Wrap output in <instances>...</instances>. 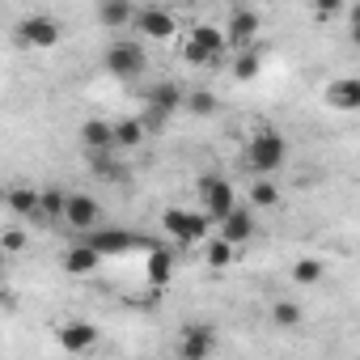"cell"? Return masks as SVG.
Returning a JSON list of instances; mask_svg holds the SVG:
<instances>
[{
    "instance_id": "1",
    "label": "cell",
    "mask_w": 360,
    "mask_h": 360,
    "mask_svg": "<svg viewBox=\"0 0 360 360\" xmlns=\"http://www.w3.org/2000/svg\"><path fill=\"white\" fill-rule=\"evenodd\" d=\"M284 161H288V140H284V131H280V127H259V131L250 136V144H246V165H250V174H255V178H271L276 169H284Z\"/></svg>"
},
{
    "instance_id": "2",
    "label": "cell",
    "mask_w": 360,
    "mask_h": 360,
    "mask_svg": "<svg viewBox=\"0 0 360 360\" xmlns=\"http://www.w3.org/2000/svg\"><path fill=\"white\" fill-rule=\"evenodd\" d=\"M208 217L204 212H191V208H165L161 212V229L178 242V246H200L208 242Z\"/></svg>"
},
{
    "instance_id": "3",
    "label": "cell",
    "mask_w": 360,
    "mask_h": 360,
    "mask_svg": "<svg viewBox=\"0 0 360 360\" xmlns=\"http://www.w3.org/2000/svg\"><path fill=\"white\" fill-rule=\"evenodd\" d=\"M102 68H106L110 77H119V81H131V77H140V72L148 68V51H144L136 39H115V43L106 47V56H102Z\"/></svg>"
},
{
    "instance_id": "4",
    "label": "cell",
    "mask_w": 360,
    "mask_h": 360,
    "mask_svg": "<svg viewBox=\"0 0 360 360\" xmlns=\"http://www.w3.org/2000/svg\"><path fill=\"white\" fill-rule=\"evenodd\" d=\"M200 204H204V217L208 221H225L229 212L242 208L233 183H229V178H221V174H204L200 178Z\"/></svg>"
},
{
    "instance_id": "5",
    "label": "cell",
    "mask_w": 360,
    "mask_h": 360,
    "mask_svg": "<svg viewBox=\"0 0 360 360\" xmlns=\"http://www.w3.org/2000/svg\"><path fill=\"white\" fill-rule=\"evenodd\" d=\"M225 47H229L225 30L200 22V26L187 34V43H183V60H187V64H217V60L225 56Z\"/></svg>"
},
{
    "instance_id": "6",
    "label": "cell",
    "mask_w": 360,
    "mask_h": 360,
    "mask_svg": "<svg viewBox=\"0 0 360 360\" xmlns=\"http://www.w3.org/2000/svg\"><path fill=\"white\" fill-rule=\"evenodd\" d=\"M217 352V330L208 322H187L178 330V360H208Z\"/></svg>"
},
{
    "instance_id": "7",
    "label": "cell",
    "mask_w": 360,
    "mask_h": 360,
    "mask_svg": "<svg viewBox=\"0 0 360 360\" xmlns=\"http://www.w3.org/2000/svg\"><path fill=\"white\" fill-rule=\"evenodd\" d=\"M13 34H18L22 47H56V43H60V22L47 18V13H30V18L18 22Z\"/></svg>"
},
{
    "instance_id": "8",
    "label": "cell",
    "mask_w": 360,
    "mask_h": 360,
    "mask_svg": "<svg viewBox=\"0 0 360 360\" xmlns=\"http://www.w3.org/2000/svg\"><path fill=\"white\" fill-rule=\"evenodd\" d=\"M259 26H263V22H259L255 9H246V5L229 9V18H225V39H229V47H233V51H250Z\"/></svg>"
},
{
    "instance_id": "9",
    "label": "cell",
    "mask_w": 360,
    "mask_h": 360,
    "mask_svg": "<svg viewBox=\"0 0 360 360\" xmlns=\"http://www.w3.org/2000/svg\"><path fill=\"white\" fill-rule=\"evenodd\" d=\"M102 221V204L89 195V191H72L68 195V212H64V225L77 229V233H94Z\"/></svg>"
},
{
    "instance_id": "10",
    "label": "cell",
    "mask_w": 360,
    "mask_h": 360,
    "mask_svg": "<svg viewBox=\"0 0 360 360\" xmlns=\"http://www.w3.org/2000/svg\"><path fill=\"white\" fill-rule=\"evenodd\" d=\"M144 102H148V123H161V119L174 115L178 106H187V94H183V85H174V81H157V85L144 94Z\"/></svg>"
},
{
    "instance_id": "11",
    "label": "cell",
    "mask_w": 360,
    "mask_h": 360,
    "mask_svg": "<svg viewBox=\"0 0 360 360\" xmlns=\"http://www.w3.org/2000/svg\"><path fill=\"white\" fill-rule=\"evenodd\" d=\"M136 34H144V39H174L178 34V18L169 13V9H157V5H144V9H136Z\"/></svg>"
},
{
    "instance_id": "12",
    "label": "cell",
    "mask_w": 360,
    "mask_h": 360,
    "mask_svg": "<svg viewBox=\"0 0 360 360\" xmlns=\"http://www.w3.org/2000/svg\"><path fill=\"white\" fill-rule=\"evenodd\" d=\"M322 102L330 106V110H360V77H339V81H330L326 89H322Z\"/></svg>"
},
{
    "instance_id": "13",
    "label": "cell",
    "mask_w": 360,
    "mask_h": 360,
    "mask_svg": "<svg viewBox=\"0 0 360 360\" xmlns=\"http://www.w3.org/2000/svg\"><path fill=\"white\" fill-rule=\"evenodd\" d=\"M5 204L22 221H43V191H34V187H9L5 191Z\"/></svg>"
},
{
    "instance_id": "14",
    "label": "cell",
    "mask_w": 360,
    "mask_h": 360,
    "mask_svg": "<svg viewBox=\"0 0 360 360\" xmlns=\"http://www.w3.org/2000/svg\"><path fill=\"white\" fill-rule=\"evenodd\" d=\"M81 242H89V246L106 259V255H123V250H131V246H136V233H127V229H94V233L81 238Z\"/></svg>"
},
{
    "instance_id": "15",
    "label": "cell",
    "mask_w": 360,
    "mask_h": 360,
    "mask_svg": "<svg viewBox=\"0 0 360 360\" xmlns=\"http://www.w3.org/2000/svg\"><path fill=\"white\" fill-rule=\"evenodd\" d=\"M98 263H102V255H98L89 242H77V246H68V250L60 255V267H64L68 276H89V271H98Z\"/></svg>"
},
{
    "instance_id": "16",
    "label": "cell",
    "mask_w": 360,
    "mask_h": 360,
    "mask_svg": "<svg viewBox=\"0 0 360 360\" xmlns=\"http://www.w3.org/2000/svg\"><path fill=\"white\" fill-rule=\"evenodd\" d=\"M56 339H60L64 352H89V347L98 343V326H94V322H64V326L56 330Z\"/></svg>"
},
{
    "instance_id": "17",
    "label": "cell",
    "mask_w": 360,
    "mask_h": 360,
    "mask_svg": "<svg viewBox=\"0 0 360 360\" xmlns=\"http://www.w3.org/2000/svg\"><path fill=\"white\" fill-rule=\"evenodd\" d=\"M94 18H98V26H106V30H123V26L136 22V5H127V0H102V5L94 9Z\"/></svg>"
},
{
    "instance_id": "18",
    "label": "cell",
    "mask_w": 360,
    "mask_h": 360,
    "mask_svg": "<svg viewBox=\"0 0 360 360\" xmlns=\"http://www.w3.org/2000/svg\"><path fill=\"white\" fill-rule=\"evenodd\" d=\"M81 144H85L89 153H110V148H115V123H106V119H85V123H81Z\"/></svg>"
},
{
    "instance_id": "19",
    "label": "cell",
    "mask_w": 360,
    "mask_h": 360,
    "mask_svg": "<svg viewBox=\"0 0 360 360\" xmlns=\"http://www.w3.org/2000/svg\"><path fill=\"white\" fill-rule=\"evenodd\" d=\"M221 238H225L229 246H242V242H250V238H255V217H250V208H238V212H229V217L221 221Z\"/></svg>"
},
{
    "instance_id": "20",
    "label": "cell",
    "mask_w": 360,
    "mask_h": 360,
    "mask_svg": "<svg viewBox=\"0 0 360 360\" xmlns=\"http://www.w3.org/2000/svg\"><path fill=\"white\" fill-rule=\"evenodd\" d=\"M305 322V309L297 305V301H271V326H280V330H292V326H301Z\"/></svg>"
},
{
    "instance_id": "21",
    "label": "cell",
    "mask_w": 360,
    "mask_h": 360,
    "mask_svg": "<svg viewBox=\"0 0 360 360\" xmlns=\"http://www.w3.org/2000/svg\"><path fill=\"white\" fill-rule=\"evenodd\" d=\"M169 276H174V255L157 246V250L148 255V284L161 288V284H169Z\"/></svg>"
},
{
    "instance_id": "22",
    "label": "cell",
    "mask_w": 360,
    "mask_h": 360,
    "mask_svg": "<svg viewBox=\"0 0 360 360\" xmlns=\"http://www.w3.org/2000/svg\"><path fill=\"white\" fill-rule=\"evenodd\" d=\"M280 187L271 183V178H255V187H250V204L255 208H280Z\"/></svg>"
},
{
    "instance_id": "23",
    "label": "cell",
    "mask_w": 360,
    "mask_h": 360,
    "mask_svg": "<svg viewBox=\"0 0 360 360\" xmlns=\"http://www.w3.org/2000/svg\"><path fill=\"white\" fill-rule=\"evenodd\" d=\"M140 140H144V123L140 119L115 123V148H140Z\"/></svg>"
},
{
    "instance_id": "24",
    "label": "cell",
    "mask_w": 360,
    "mask_h": 360,
    "mask_svg": "<svg viewBox=\"0 0 360 360\" xmlns=\"http://www.w3.org/2000/svg\"><path fill=\"white\" fill-rule=\"evenodd\" d=\"M233 250H238V246H229L225 238H208V242H204V259H208V267H217V271L233 263Z\"/></svg>"
},
{
    "instance_id": "25",
    "label": "cell",
    "mask_w": 360,
    "mask_h": 360,
    "mask_svg": "<svg viewBox=\"0 0 360 360\" xmlns=\"http://www.w3.org/2000/svg\"><path fill=\"white\" fill-rule=\"evenodd\" d=\"M322 271H326L322 259H297V263H292V280H297V284H318Z\"/></svg>"
},
{
    "instance_id": "26",
    "label": "cell",
    "mask_w": 360,
    "mask_h": 360,
    "mask_svg": "<svg viewBox=\"0 0 360 360\" xmlns=\"http://www.w3.org/2000/svg\"><path fill=\"white\" fill-rule=\"evenodd\" d=\"M233 77L238 81H255L259 77V51H238L233 56Z\"/></svg>"
},
{
    "instance_id": "27",
    "label": "cell",
    "mask_w": 360,
    "mask_h": 360,
    "mask_svg": "<svg viewBox=\"0 0 360 360\" xmlns=\"http://www.w3.org/2000/svg\"><path fill=\"white\" fill-rule=\"evenodd\" d=\"M68 212V195L64 191H43V221H64Z\"/></svg>"
},
{
    "instance_id": "28",
    "label": "cell",
    "mask_w": 360,
    "mask_h": 360,
    "mask_svg": "<svg viewBox=\"0 0 360 360\" xmlns=\"http://www.w3.org/2000/svg\"><path fill=\"white\" fill-rule=\"evenodd\" d=\"M187 110H191V115H217V94H212V89L187 94Z\"/></svg>"
},
{
    "instance_id": "29",
    "label": "cell",
    "mask_w": 360,
    "mask_h": 360,
    "mask_svg": "<svg viewBox=\"0 0 360 360\" xmlns=\"http://www.w3.org/2000/svg\"><path fill=\"white\" fill-rule=\"evenodd\" d=\"M94 174H98V178H110V183H123V165L110 161L106 153H94Z\"/></svg>"
},
{
    "instance_id": "30",
    "label": "cell",
    "mask_w": 360,
    "mask_h": 360,
    "mask_svg": "<svg viewBox=\"0 0 360 360\" xmlns=\"http://www.w3.org/2000/svg\"><path fill=\"white\" fill-rule=\"evenodd\" d=\"M314 13H318V18H343L347 9L339 5V0H322V5H314Z\"/></svg>"
},
{
    "instance_id": "31",
    "label": "cell",
    "mask_w": 360,
    "mask_h": 360,
    "mask_svg": "<svg viewBox=\"0 0 360 360\" xmlns=\"http://www.w3.org/2000/svg\"><path fill=\"white\" fill-rule=\"evenodd\" d=\"M22 246H26V233H22V229H9V233H5V250H9V255H18Z\"/></svg>"
},
{
    "instance_id": "32",
    "label": "cell",
    "mask_w": 360,
    "mask_h": 360,
    "mask_svg": "<svg viewBox=\"0 0 360 360\" xmlns=\"http://www.w3.org/2000/svg\"><path fill=\"white\" fill-rule=\"evenodd\" d=\"M343 18H347V26H360V0H356V5H347Z\"/></svg>"
},
{
    "instance_id": "33",
    "label": "cell",
    "mask_w": 360,
    "mask_h": 360,
    "mask_svg": "<svg viewBox=\"0 0 360 360\" xmlns=\"http://www.w3.org/2000/svg\"><path fill=\"white\" fill-rule=\"evenodd\" d=\"M347 39H352V47H360V26H347Z\"/></svg>"
}]
</instances>
